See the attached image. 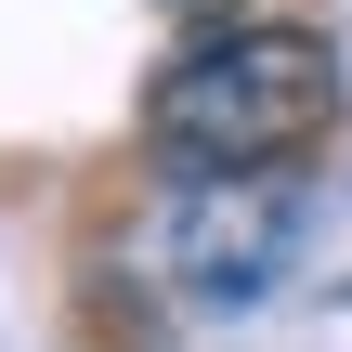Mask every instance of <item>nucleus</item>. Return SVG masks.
<instances>
[{
  "mask_svg": "<svg viewBox=\"0 0 352 352\" xmlns=\"http://www.w3.org/2000/svg\"><path fill=\"white\" fill-rule=\"evenodd\" d=\"M327 131H340V39H314L287 13H248V26H222L144 78V144L183 183L300 170Z\"/></svg>",
  "mask_w": 352,
  "mask_h": 352,
  "instance_id": "1",
  "label": "nucleus"
},
{
  "mask_svg": "<svg viewBox=\"0 0 352 352\" xmlns=\"http://www.w3.org/2000/svg\"><path fill=\"white\" fill-rule=\"evenodd\" d=\"M300 235H314L300 170H248V183H170V209H157L144 248H157V274H170L196 314H248V300L287 287Z\"/></svg>",
  "mask_w": 352,
  "mask_h": 352,
  "instance_id": "2",
  "label": "nucleus"
}]
</instances>
